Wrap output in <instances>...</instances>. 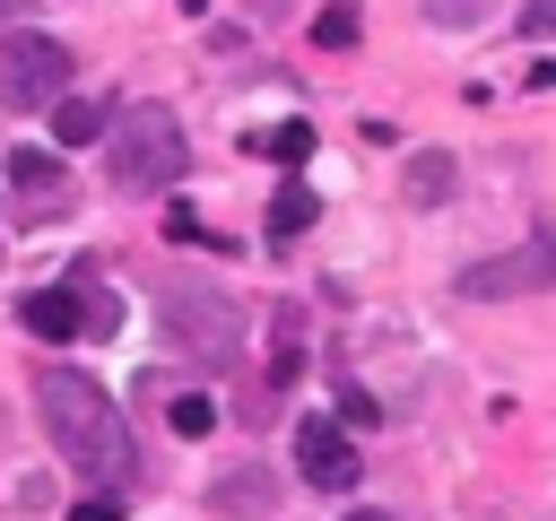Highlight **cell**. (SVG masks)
Returning a JSON list of instances; mask_svg holds the SVG:
<instances>
[{
  "instance_id": "obj_18",
  "label": "cell",
  "mask_w": 556,
  "mask_h": 521,
  "mask_svg": "<svg viewBox=\"0 0 556 521\" xmlns=\"http://www.w3.org/2000/svg\"><path fill=\"white\" fill-rule=\"evenodd\" d=\"M122 504L130 495H87V504H70V521H122Z\"/></svg>"
},
{
  "instance_id": "obj_6",
  "label": "cell",
  "mask_w": 556,
  "mask_h": 521,
  "mask_svg": "<svg viewBox=\"0 0 556 521\" xmlns=\"http://www.w3.org/2000/svg\"><path fill=\"white\" fill-rule=\"evenodd\" d=\"M295 469H304V486H321V495H339V486L365 478V460H356V443H348L339 417H304V425H295Z\"/></svg>"
},
{
  "instance_id": "obj_5",
  "label": "cell",
  "mask_w": 556,
  "mask_h": 521,
  "mask_svg": "<svg viewBox=\"0 0 556 521\" xmlns=\"http://www.w3.org/2000/svg\"><path fill=\"white\" fill-rule=\"evenodd\" d=\"M469 304H504V295H539V287H556V226H539L521 252H495V260H469L460 278H452Z\"/></svg>"
},
{
  "instance_id": "obj_10",
  "label": "cell",
  "mask_w": 556,
  "mask_h": 521,
  "mask_svg": "<svg viewBox=\"0 0 556 521\" xmlns=\"http://www.w3.org/2000/svg\"><path fill=\"white\" fill-rule=\"evenodd\" d=\"M26 330H35V339H52V347H61V339H78V330H87L78 287H43V295H26Z\"/></svg>"
},
{
  "instance_id": "obj_22",
  "label": "cell",
  "mask_w": 556,
  "mask_h": 521,
  "mask_svg": "<svg viewBox=\"0 0 556 521\" xmlns=\"http://www.w3.org/2000/svg\"><path fill=\"white\" fill-rule=\"evenodd\" d=\"M348 521H391V512H348Z\"/></svg>"
},
{
  "instance_id": "obj_14",
  "label": "cell",
  "mask_w": 556,
  "mask_h": 521,
  "mask_svg": "<svg viewBox=\"0 0 556 521\" xmlns=\"http://www.w3.org/2000/svg\"><path fill=\"white\" fill-rule=\"evenodd\" d=\"M356 35H365V17H356V0H330V9L313 17V43H321V52H348Z\"/></svg>"
},
{
  "instance_id": "obj_1",
  "label": "cell",
  "mask_w": 556,
  "mask_h": 521,
  "mask_svg": "<svg viewBox=\"0 0 556 521\" xmlns=\"http://www.w3.org/2000/svg\"><path fill=\"white\" fill-rule=\"evenodd\" d=\"M35 417L52 434V452L96 486V495H130L139 486V443H130V417L113 408V391L78 365H43L35 373Z\"/></svg>"
},
{
  "instance_id": "obj_20",
  "label": "cell",
  "mask_w": 556,
  "mask_h": 521,
  "mask_svg": "<svg viewBox=\"0 0 556 521\" xmlns=\"http://www.w3.org/2000/svg\"><path fill=\"white\" fill-rule=\"evenodd\" d=\"M521 35H556V0H530L521 9Z\"/></svg>"
},
{
  "instance_id": "obj_13",
  "label": "cell",
  "mask_w": 556,
  "mask_h": 521,
  "mask_svg": "<svg viewBox=\"0 0 556 521\" xmlns=\"http://www.w3.org/2000/svg\"><path fill=\"white\" fill-rule=\"evenodd\" d=\"M313 217H321L313 182H278V200H269V243H295V234H304Z\"/></svg>"
},
{
  "instance_id": "obj_12",
  "label": "cell",
  "mask_w": 556,
  "mask_h": 521,
  "mask_svg": "<svg viewBox=\"0 0 556 521\" xmlns=\"http://www.w3.org/2000/svg\"><path fill=\"white\" fill-rule=\"evenodd\" d=\"M400 200H408V208H443V200H452V156H443V148H417L408 174H400Z\"/></svg>"
},
{
  "instance_id": "obj_11",
  "label": "cell",
  "mask_w": 556,
  "mask_h": 521,
  "mask_svg": "<svg viewBox=\"0 0 556 521\" xmlns=\"http://www.w3.org/2000/svg\"><path fill=\"white\" fill-rule=\"evenodd\" d=\"M104 130H113V113H104L96 96H78V87H70V96L52 104V139H61V148H96Z\"/></svg>"
},
{
  "instance_id": "obj_16",
  "label": "cell",
  "mask_w": 556,
  "mask_h": 521,
  "mask_svg": "<svg viewBox=\"0 0 556 521\" xmlns=\"http://www.w3.org/2000/svg\"><path fill=\"white\" fill-rule=\"evenodd\" d=\"M70 287H78V304H87V330H113V321H122V304H113V287H96V260H87V269H78Z\"/></svg>"
},
{
  "instance_id": "obj_8",
  "label": "cell",
  "mask_w": 556,
  "mask_h": 521,
  "mask_svg": "<svg viewBox=\"0 0 556 521\" xmlns=\"http://www.w3.org/2000/svg\"><path fill=\"white\" fill-rule=\"evenodd\" d=\"M208 512H217V521H269V512H278V478H269V469H226V478L208 486Z\"/></svg>"
},
{
  "instance_id": "obj_21",
  "label": "cell",
  "mask_w": 556,
  "mask_h": 521,
  "mask_svg": "<svg viewBox=\"0 0 556 521\" xmlns=\"http://www.w3.org/2000/svg\"><path fill=\"white\" fill-rule=\"evenodd\" d=\"M17 9H26V0H0V26H9V17H17Z\"/></svg>"
},
{
  "instance_id": "obj_2",
  "label": "cell",
  "mask_w": 556,
  "mask_h": 521,
  "mask_svg": "<svg viewBox=\"0 0 556 521\" xmlns=\"http://www.w3.org/2000/svg\"><path fill=\"white\" fill-rule=\"evenodd\" d=\"M182 165H191V139H182L174 104L139 96V104H122V113H113V130H104V182H113V191L156 200V191H174V182H182Z\"/></svg>"
},
{
  "instance_id": "obj_9",
  "label": "cell",
  "mask_w": 556,
  "mask_h": 521,
  "mask_svg": "<svg viewBox=\"0 0 556 521\" xmlns=\"http://www.w3.org/2000/svg\"><path fill=\"white\" fill-rule=\"evenodd\" d=\"M304 373V304H269V399Z\"/></svg>"
},
{
  "instance_id": "obj_7",
  "label": "cell",
  "mask_w": 556,
  "mask_h": 521,
  "mask_svg": "<svg viewBox=\"0 0 556 521\" xmlns=\"http://www.w3.org/2000/svg\"><path fill=\"white\" fill-rule=\"evenodd\" d=\"M9 191L26 200V217L43 226V217H70V182H61V156H35V148H17L9 156Z\"/></svg>"
},
{
  "instance_id": "obj_4",
  "label": "cell",
  "mask_w": 556,
  "mask_h": 521,
  "mask_svg": "<svg viewBox=\"0 0 556 521\" xmlns=\"http://www.w3.org/2000/svg\"><path fill=\"white\" fill-rule=\"evenodd\" d=\"M70 69H78L70 43H52V35H9V43H0V104H9V113H35V104L52 113V104L70 96Z\"/></svg>"
},
{
  "instance_id": "obj_3",
  "label": "cell",
  "mask_w": 556,
  "mask_h": 521,
  "mask_svg": "<svg viewBox=\"0 0 556 521\" xmlns=\"http://www.w3.org/2000/svg\"><path fill=\"white\" fill-rule=\"evenodd\" d=\"M156 313H165V339H174L200 373H235V365H243V304H235L226 287H208V278H165Z\"/></svg>"
},
{
  "instance_id": "obj_17",
  "label": "cell",
  "mask_w": 556,
  "mask_h": 521,
  "mask_svg": "<svg viewBox=\"0 0 556 521\" xmlns=\"http://www.w3.org/2000/svg\"><path fill=\"white\" fill-rule=\"evenodd\" d=\"M165 425H174V434H182V443H200V434H217V399H200V391H182V399H174V417H165Z\"/></svg>"
},
{
  "instance_id": "obj_19",
  "label": "cell",
  "mask_w": 556,
  "mask_h": 521,
  "mask_svg": "<svg viewBox=\"0 0 556 521\" xmlns=\"http://www.w3.org/2000/svg\"><path fill=\"white\" fill-rule=\"evenodd\" d=\"M434 26H478V0H426Z\"/></svg>"
},
{
  "instance_id": "obj_15",
  "label": "cell",
  "mask_w": 556,
  "mask_h": 521,
  "mask_svg": "<svg viewBox=\"0 0 556 521\" xmlns=\"http://www.w3.org/2000/svg\"><path fill=\"white\" fill-rule=\"evenodd\" d=\"M252 148L278 156V165H304V156H313V122H278V130H261Z\"/></svg>"
}]
</instances>
